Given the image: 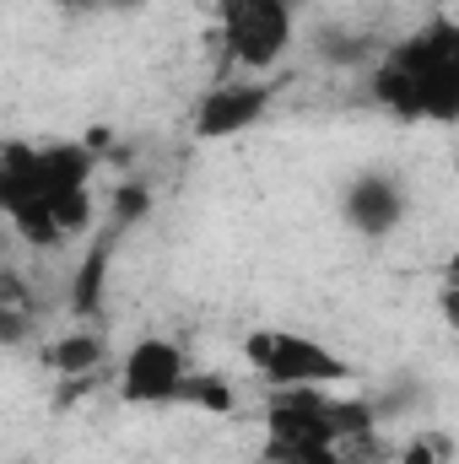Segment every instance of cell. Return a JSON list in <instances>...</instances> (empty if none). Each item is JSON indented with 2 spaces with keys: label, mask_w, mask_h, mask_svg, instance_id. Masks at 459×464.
Returning <instances> with one entry per match:
<instances>
[{
  "label": "cell",
  "mask_w": 459,
  "mask_h": 464,
  "mask_svg": "<svg viewBox=\"0 0 459 464\" xmlns=\"http://www.w3.org/2000/svg\"><path fill=\"white\" fill-rule=\"evenodd\" d=\"M93 173L98 157L82 140H49L38 146V211L16 232L33 248H60L93 227Z\"/></svg>",
  "instance_id": "cell-3"
},
{
  "label": "cell",
  "mask_w": 459,
  "mask_h": 464,
  "mask_svg": "<svg viewBox=\"0 0 459 464\" xmlns=\"http://www.w3.org/2000/svg\"><path fill=\"white\" fill-rule=\"evenodd\" d=\"M298 38L292 0H217V44L238 76H265L287 60Z\"/></svg>",
  "instance_id": "cell-4"
},
{
  "label": "cell",
  "mask_w": 459,
  "mask_h": 464,
  "mask_svg": "<svg viewBox=\"0 0 459 464\" xmlns=\"http://www.w3.org/2000/svg\"><path fill=\"white\" fill-rule=\"evenodd\" d=\"M103 270H109V243H98V248L82 259L76 286H71V308H82V314L98 308V297H103Z\"/></svg>",
  "instance_id": "cell-11"
},
{
  "label": "cell",
  "mask_w": 459,
  "mask_h": 464,
  "mask_svg": "<svg viewBox=\"0 0 459 464\" xmlns=\"http://www.w3.org/2000/svg\"><path fill=\"white\" fill-rule=\"evenodd\" d=\"M71 11H135L141 0H65Z\"/></svg>",
  "instance_id": "cell-12"
},
{
  "label": "cell",
  "mask_w": 459,
  "mask_h": 464,
  "mask_svg": "<svg viewBox=\"0 0 459 464\" xmlns=\"http://www.w3.org/2000/svg\"><path fill=\"white\" fill-rule=\"evenodd\" d=\"M103 356H109V346H103V335H93V330H71V335H60L54 346L44 351V362H49L54 372H65V378L93 372Z\"/></svg>",
  "instance_id": "cell-10"
},
{
  "label": "cell",
  "mask_w": 459,
  "mask_h": 464,
  "mask_svg": "<svg viewBox=\"0 0 459 464\" xmlns=\"http://www.w3.org/2000/svg\"><path fill=\"white\" fill-rule=\"evenodd\" d=\"M270 98H276V87H270L265 76L217 82V87L195 103V135H200V140H232V135L254 130L259 119L270 114Z\"/></svg>",
  "instance_id": "cell-7"
},
{
  "label": "cell",
  "mask_w": 459,
  "mask_h": 464,
  "mask_svg": "<svg viewBox=\"0 0 459 464\" xmlns=\"http://www.w3.org/2000/svg\"><path fill=\"white\" fill-rule=\"evenodd\" d=\"M243 362L270 389H330V383L351 378V362L341 351H330L303 330H287V324H265V330L243 335Z\"/></svg>",
  "instance_id": "cell-5"
},
{
  "label": "cell",
  "mask_w": 459,
  "mask_h": 464,
  "mask_svg": "<svg viewBox=\"0 0 459 464\" xmlns=\"http://www.w3.org/2000/svg\"><path fill=\"white\" fill-rule=\"evenodd\" d=\"M373 103L405 124H454L459 119V27L433 16L373 60Z\"/></svg>",
  "instance_id": "cell-1"
},
{
  "label": "cell",
  "mask_w": 459,
  "mask_h": 464,
  "mask_svg": "<svg viewBox=\"0 0 459 464\" xmlns=\"http://www.w3.org/2000/svg\"><path fill=\"white\" fill-rule=\"evenodd\" d=\"M341 211L362 237H384V232L400 227V217H405V189L389 173H356L341 195Z\"/></svg>",
  "instance_id": "cell-8"
},
{
  "label": "cell",
  "mask_w": 459,
  "mask_h": 464,
  "mask_svg": "<svg viewBox=\"0 0 459 464\" xmlns=\"http://www.w3.org/2000/svg\"><path fill=\"white\" fill-rule=\"evenodd\" d=\"M190 378H195V367H190V356L179 341H168V335H146V341H135V346L119 356V400L124 405H141V411H157V405H179L184 400V389H190Z\"/></svg>",
  "instance_id": "cell-6"
},
{
  "label": "cell",
  "mask_w": 459,
  "mask_h": 464,
  "mask_svg": "<svg viewBox=\"0 0 459 464\" xmlns=\"http://www.w3.org/2000/svg\"><path fill=\"white\" fill-rule=\"evenodd\" d=\"M373 432V411L356 400H336L330 389H270L265 438L276 464H341Z\"/></svg>",
  "instance_id": "cell-2"
},
{
  "label": "cell",
  "mask_w": 459,
  "mask_h": 464,
  "mask_svg": "<svg viewBox=\"0 0 459 464\" xmlns=\"http://www.w3.org/2000/svg\"><path fill=\"white\" fill-rule=\"evenodd\" d=\"M38 211V146L0 140V217L22 232Z\"/></svg>",
  "instance_id": "cell-9"
}]
</instances>
